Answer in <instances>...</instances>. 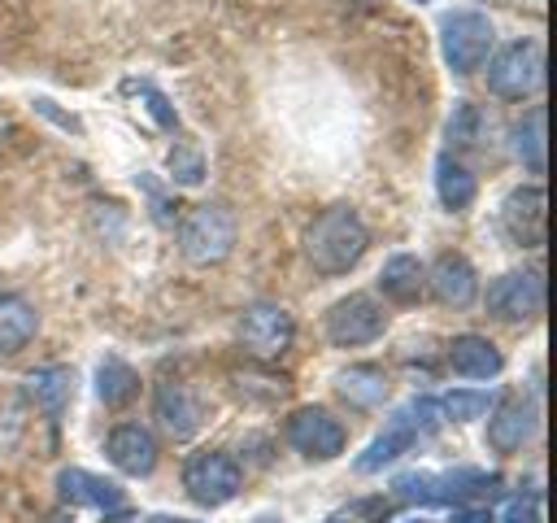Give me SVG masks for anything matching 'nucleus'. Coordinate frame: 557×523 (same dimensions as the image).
I'll return each instance as SVG.
<instances>
[{
  "mask_svg": "<svg viewBox=\"0 0 557 523\" xmlns=\"http://www.w3.org/2000/svg\"><path fill=\"white\" fill-rule=\"evenodd\" d=\"M287 440H292L296 453H305L313 462H331L335 453H344V427L322 405H300L287 418Z\"/></svg>",
  "mask_w": 557,
  "mask_h": 523,
  "instance_id": "9",
  "label": "nucleus"
},
{
  "mask_svg": "<svg viewBox=\"0 0 557 523\" xmlns=\"http://www.w3.org/2000/svg\"><path fill=\"white\" fill-rule=\"evenodd\" d=\"M152 414L170 440H187L200 427V401L191 397L187 384H161L152 397Z\"/></svg>",
  "mask_w": 557,
  "mask_h": 523,
  "instance_id": "14",
  "label": "nucleus"
},
{
  "mask_svg": "<svg viewBox=\"0 0 557 523\" xmlns=\"http://www.w3.org/2000/svg\"><path fill=\"white\" fill-rule=\"evenodd\" d=\"M500 523H544V514H540V501H535V497H513V501L505 506Z\"/></svg>",
  "mask_w": 557,
  "mask_h": 523,
  "instance_id": "28",
  "label": "nucleus"
},
{
  "mask_svg": "<svg viewBox=\"0 0 557 523\" xmlns=\"http://www.w3.org/2000/svg\"><path fill=\"white\" fill-rule=\"evenodd\" d=\"M426 288L440 305H453V309H466L474 296H479V275L474 266L461 257V253H440L435 266L426 270Z\"/></svg>",
  "mask_w": 557,
  "mask_h": 523,
  "instance_id": "11",
  "label": "nucleus"
},
{
  "mask_svg": "<svg viewBox=\"0 0 557 523\" xmlns=\"http://www.w3.org/2000/svg\"><path fill=\"white\" fill-rule=\"evenodd\" d=\"M500 231L518 244V248H540L548 240V196L540 183L513 187L500 205Z\"/></svg>",
  "mask_w": 557,
  "mask_h": 523,
  "instance_id": "7",
  "label": "nucleus"
},
{
  "mask_svg": "<svg viewBox=\"0 0 557 523\" xmlns=\"http://www.w3.org/2000/svg\"><path fill=\"white\" fill-rule=\"evenodd\" d=\"M418 4H422V0H418Z\"/></svg>",
  "mask_w": 557,
  "mask_h": 523,
  "instance_id": "34",
  "label": "nucleus"
},
{
  "mask_svg": "<svg viewBox=\"0 0 557 523\" xmlns=\"http://www.w3.org/2000/svg\"><path fill=\"white\" fill-rule=\"evenodd\" d=\"M496 44V26L479 9H448L440 17V52L453 74H474L483 70L487 52Z\"/></svg>",
  "mask_w": 557,
  "mask_h": 523,
  "instance_id": "2",
  "label": "nucleus"
},
{
  "mask_svg": "<svg viewBox=\"0 0 557 523\" xmlns=\"http://www.w3.org/2000/svg\"><path fill=\"white\" fill-rule=\"evenodd\" d=\"M235 248V214L226 205H196L178 227V253L191 266H218Z\"/></svg>",
  "mask_w": 557,
  "mask_h": 523,
  "instance_id": "3",
  "label": "nucleus"
},
{
  "mask_svg": "<svg viewBox=\"0 0 557 523\" xmlns=\"http://www.w3.org/2000/svg\"><path fill=\"white\" fill-rule=\"evenodd\" d=\"M239 462L222 449H205V453H191L183 462V488L196 506H226L235 492H239Z\"/></svg>",
  "mask_w": 557,
  "mask_h": 523,
  "instance_id": "4",
  "label": "nucleus"
},
{
  "mask_svg": "<svg viewBox=\"0 0 557 523\" xmlns=\"http://www.w3.org/2000/svg\"><path fill=\"white\" fill-rule=\"evenodd\" d=\"M422 288H426V270H422V262H418L413 253H396V257L383 262V270H379V292H383L387 301L413 305V301L422 296Z\"/></svg>",
  "mask_w": 557,
  "mask_h": 523,
  "instance_id": "18",
  "label": "nucleus"
},
{
  "mask_svg": "<svg viewBox=\"0 0 557 523\" xmlns=\"http://www.w3.org/2000/svg\"><path fill=\"white\" fill-rule=\"evenodd\" d=\"M513 153L531 174H544V109H531L513 126Z\"/></svg>",
  "mask_w": 557,
  "mask_h": 523,
  "instance_id": "24",
  "label": "nucleus"
},
{
  "mask_svg": "<svg viewBox=\"0 0 557 523\" xmlns=\"http://www.w3.org/2000/svg\"><path fill=\"white\" fill-rule=\"evenodd\" d=\"M135 392H139V375H135V366H126L122 357H104V362L96 366V397H100L109 410L126 405Z\"/></svg>",
  "mask_w": 557,
  "mask_h": 523,
  "instance_id": "22",
  "label": "nucleus"
},
{
  "mask_svg": "<svg viewBox=\"0 0 557 523\" xmlns=\"http://www.w3.org/2000/svg\"><path fill=\"white\" fill-rule=\"evenodd\" d=\"M492 405H496V397L483 392V388H453V392L440 401V414L453 418V423H466V418H483Z\"/></svg>",
  "mask_w": 557,
  "mask_h": 523,
  "instance_id": "25",
  "label": "nucleus"
},
{
  "mask_svg": "<svg viewBox=\"0 0 557 523\" xmlns=\"http://www.w3.org/2000/svg\"><path fill=\"white\" fill-rule=\"evenodd\" d=\"M35 331H39L35 305L26 296H17V292H0V353L9 357L17 349H26L35 340Z\"/></svg>",
  "mask_w": 557,
  "mask_h": 523,
  "instance_id": "19",
  "label": "nucleus"
},
{
  "mask_svg": "<svg viewBox=\"0 0 557 523\" xmlns=\"http://www.w3.org/2000/svg\"><path fill=\"white\" fill-rule=\"evenodd\" d=\"M479 131H483V113L470 100H457L453 105V118H448V144H457V148L479 144Z\"/></svg>",
  "mask_w": 557,
  "mask_h": 523,
  "instance_id": "26",
  "label": "nucleus"
},
{
  "mask_svg": "<svg viewBox=\"0 0 557 523\" xmlns=\"http://www.w3.org/2000/svg\"><path fill=\"white\" fill-rule=\"evenodd\" d=\"M453 523H492V514H487V506H457Z\"/></svg>",
  "mask_w": 557,
  "mask_h": 523,
  "instance_id": "29",
  "label": "nucleus"
},
{
  "mask_svg": "<svg viewBox=\"0 0 557 523\" xmlns=\"http://www.w3.org/2000/svg\"><path fill=\"white\" fill-rule=\"evenodd\" d=\"M296 336V323L283 305L274 301H252L244 314H239V340L252 357H278Z\"/></svg>",
  "mask_w": 557,
  "mask_h": 523,
  "instance_id": "8",
  "label": "nucleus"
},
{
  "mask_svg": "<svg viewBox=\"0 0 557 523\" xmlns=\"http://www.w3.org/2000/svg\"><path fill=\"white\" fill-rule=\"evenodd\" d=\"M170 170H174V179H178V183H200L205 161H200V153H196V148H174V153H170Z\"/></svg>",
  "mask_w": 557,
  "mask_h": 523,
  "instance_id": "27",
  "label": "nucleus"
},
{
  "mask_svg": "<svg viewBox=\"0 0 557 523\" xmlns=\"http://www.w3.org/2000/svg\"><path fill=\"white\" fill-rule=\"evenodd\" d=\"M409 523H426V519H409Z\"/></svg>",
  "mask_w": 557,
  "mask_h": 523,
  "instance_id": "33",
  "label": "nucleus"
},
{
  "mask_svg": "<svg viewBox=\"0 0 557 523\" xmlns=\"http://www.w3.org/2000/svg\"><path fill=\"white\" fill-rule=\"evenodd\" d=\"M413 440H418V427H413L409 410L400 405V410L387 418V427H383V431H379V436L366 445V453L357 458V471H361V475L383 471V466H387V462H396V458H400V453H405Z\"/></svg>",
  "mask_w": 557,
  "mask_h": 523,
  "instance_id": "15",
  "label": "nucleus"
},
{
  "mask_svg": "<svg viewBox=\"0 0 557 523\" xmlns=\"http://www.w3.org/2000/svg\"><path fill=\"white\" fill-rule=\"evenodd\" d=\"M366 244H370V231L357 218V209H348V205L322 209L313 218V227L305 231V257L318 275H348L361 262Z\"/></svg>",
  "mask_w": 557,
  "mask_h": 523,
  "instance_id": "1",
  "label": "nucleus"
},
{
  "mask_svg": "<svg viewBox=\"0 0 557 523\" xmlns=\"http://www.w3.org/2000/svg\"><path fill=\"white\" fill-rule=\"evenodd\" d=\"M540 78H544V61H540V48H535L531 39H513V44H505V48L487 61V87H492V96H500V100H522V96H531V92L540 87Z\"/></svg>",
  "mask_w": 557,
  "mask_h": 523,
  "instance_id": "5",
  "label": "nucleus"
},
{
  "mask_svg": "<svg viewBox=\"0 0 557 523\" xmlns=\"http://www.w3.org/2000/svg\"><path fill=\"white\" fill-rule=\"evenodd\" d=\"M335 388H339V397L348 405L370 410V405H379L387 397V375L379 366H348V370L335 375Z\"/></svg>",
  "mask_w": 557,
  "mask_h": 523,
  "instance_id": "21",
  "label": "nucleus"
},
{
  "mask_svg": "<svg viewBox=\"0 0 557 523\" xmlns=\"http://www.w3.org/2000/svg\"><path fill=\"white\" fill-rule=\"evenodd\" d=\"M387 327V314L374 296L366 292H352V296H339L331 309H326V340L339 344V349H357V344H370L379 340Z\"/></svg>",
  "mask_w": 557,
  "mask_h": 523,
  "instance_id": "6",
  "label": "nucleus"
},
{
  "mask_svg": "<svg viewBox=\"0 0 557 523\" xmlns=\"http://www.w3.org/2000/svg\"><path fill=\"white\" fill-rule=\"evenodd\" d=\"M148 109H152V113H157V118H161V126H174V113H170V109H165V100H161V96H157V92H148Z\"/></svg>",
  "mask_w": 557,
  "mask_h": 523,
  "instance_id": "30",
  "label": "nucleus"
},
{
  "mask_svg": "<svg viewBox=\"0 0 557 523\" xmlns=\"http://www.w3.org/2000/svg\"><path fill=\"white\" fill-rule=\"evenodd\" d=\"M322 523H344V519H322Z\"/></svg>",
  "mask_w": 557,
  "mask_h": 523,
  "instance_id": "32",
  "label": "nucleus"
},
{
  "mask_svg": "<svg viewBox=\"0 0 557 523\" xmlns=\"http://www.w3.org/2000/svg\"><path fill=\"white\" fill-rule=\"evenodd\" d=\"M104 453H109V462L122 475H135V479L139 475H152V466H157V440L139 423H117L109 431V440H104Z\"/></svg>",
  "mask_w": 557,
  "mask_h": 523,
  "instance_id": "12",
  "label": "nucleus"
},
{
  "mask_svg": "<svg viewBox=\"0 0 557 523\" xmlns=\"http://www.w3.org/2000/svg\"><path fill=\"white\" fill-rule=\"evenodd\" d=\"M57 492H61V501H70V506H87V510H122V488L113 484V479H104V475H91V471H83V466H65L61 475H57Z\"/></svg>",
  "mask_w": 557,
  "mask_h": 523,
  "instance_id": "13",
  "label": "nucleus"
},
{
  "mask_svg": "<svg viewBox=\"0 0 557 523\" xmlns=\"http://www.w3.org/2000/svg\"><path fill=\"white\" fill-rule=\"evenodd\" d=\"M435 192H440V200H444L448 209H466V205L474 200L479 183H474V174H470L461 161L440 157V161H435Z\"/></svg>",
  "mask_w": 557,
  "mask_h": 523,
  "instance_id": "23",
  "label": "nucleus"
},
{
  "mask_svg": "<svg viewBox=\"0 0 557 523\" xmlns=\"http://www.w3.org/2000/svg\"><path fill=\"white\" fill-rule=\"evenodd\" d=\"M70 392H74L70 366H44V370H30V375H26V397H30L48 418H61V414H65Z\"/></svg>",
  "mask_w": 557,
  "mask_h": 523,
  "instance_id": "20",
  "label": "nucleus"
},
{
  "mask_svg": "<svg viewBox=\"0 0 557 523\" xmlns=\"http://www.w3.org/2000/svg\"><path fill=\"white\" fill-rule=\"evenodd\" d=\"M531 431H535V414H531V405H522V401H500V405L492 410V418H487V445H492L496 453L522 449V445L531 440Z\"/></svg>",
  "mask_w": 557,
  "mask_h": 523,
  "instance_id": "17",
  "label": "nucleus"
},
{
  "mask_svg": "<svg viewBox=\"0 0 557 523\" xmlns=\"http://www.w3.org/2000/svg\"><path fill=\"white\" fill-rule=\"evenodd\" d=\"M487 309L500 323H527L544 309V283L535 270H509L487 283Z\"/></svg>",
  "mask_w": 557,
  "mask_h": 523,
  "instance_id": "10",
  "label": "nucleus"
},
{
  "mask_svg": "<svg viewBox=\"0 0 557 523\" xmlns=\"http://www.w3.org/2000/svg\"><path fill=\"white\" fill-rule=\"evenodd\" d=\"M448 366H453L457 375H466V379H492V375H500L505 357H500V349H496L487 336L461 331V336H453V344H448Z\"/></svg>",
  "mask_w": 557,
  "mask_h": 523,
  "instance_id": "16",
  "label": "nucleus"
},
{
  "mask_svg": "<svg viewBox=\"0 0 557 523\" xmlns=\"http://www.w3.org/2000/svg\"><path fill=\"white\" fill-rule=\"evenodd\" d=\"M148 523H191V519H170V514H161V519H148Z\"/></svg>",
  "mask_w": 557,
  "mask_h": 523,
  "instance_id": "31",
  "label": "nucleus"
}]
</instances>
